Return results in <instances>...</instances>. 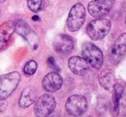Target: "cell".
I'll use <instances>...</instances> for the list:
<instances>
[{
  "instance_id": "7c38bea8",
  "label": "cell",
  "mask_w": 126,
  "mask_h": 117,
  "mask_svg": "<svg viewBox=\"0 0 126 117\" xmlns=\"http://www.w3.org/2000/svg\"><path fill=\"white\" fill-rule=\"evenodd\" d=\"M69 68L74 74L78 76H83L89 71V65L82 57L73 56L70 58L68 61Z\"/></svg>"
},
{
  "instance_id": "44dd1931",
  "label": "cell",
  "mask_w": 126,
  "mask_h": 117,
  "mask_svg": "<svg viewBox=\"0 0 126 117\" xmlns=\"http://www.w3.org/2000/svg\"><path fill=\"white\" fill-rule=\"evenodd\" d=\"M125 24H126V18H125Z\"/></svg>"
},
{
  "instance_id": "5bb4252c",
  "label": "cell",
  "mask_w": 126,
  "mask_h": 117,
  "mask_svg": "<svg viewBox=\"0 0 126 117\" xmlns=\"http://www.w3.org/2000/svg\"><path fill=\"white\" fill-rule=\"evenodd\" d=\"M36 99V90L33 87H26L22 90L19 100V105L22 108H28L34 102Z\"/></svg>"
},
{
  "instance_id": "ac0fdd59",
  "label": "cell",
  "mask_w": 126,
  "mask_h": 117,
  "mask_svg": "<svg viewBox=\"0 0 126 117\" xmlns=\"http://www.w3.org/2000/svg\"><path fill=\"white\" fill-rule=\"evenodd\" d=\"M43 0H28V6L32 11L37 12L41 10Z\"/></svg>"
},
{
  "instance_id": "3957f363",
  "label": "cell",
  "mask_w": 126,
  "mask_h": 117,
  "mask_svg": "<svg viewBox=\"0 0 126 117\" xmlns=\"http://www.w3.org/2000/svg\"><path fill=\"white\" fill-rule=\"evenodd\" d=\"M82 58L91 66L100 69L103 65V54L97 46L92 43H85L82 47Z\"/></svg>"
},
{
  "instance_id": "4fadbf2b",
  "label": "cell",
  "mask_w": 126,
  "mask_h": 117,
  "mask_svg": "<svg viewBox=\"0 0 126 117\" xmlns=\"http://www.w3.org/2000/svg\"><path fill=\"white\" fill-rule=\"evenodd\" d=\"M14 32L15 23L13 22L9 21L0 25V51L6 47Z\"/></svg>"
},
{
  "instance_id": "8fae6325",
  "label": "cell",
  "mask_w": 126,
  "mask_h": 117,
  "mask_svg": "<svg viewBox=\"0 0 126 117\" xmlns=\"http://www.w3.org/2000/svg\"><path fill=\"white\" fill-rule=\"evenodd\" d=\"M63 78L57 72H50L45 76L42 81V86L47 92H55L61 88Z\"/></svg>"
},
{
  "instance_id": "e0dca14e",
  "label": "cell",
  "mask_w": 126,
  "mask_h": 117,
  "mask_svg": "<svg viewBox=\"0 0 126 117\" xmlns=\"http://www.w3.org/2000/svg\"><path fill=\"white\" fill-rule=\"evenodd\" d=\"M37 70V63L34 60H30L24 65L23 72L26 75H33Z\"/></svg>"
},
{
  "instance_id": "2e32d148",
  "label": "cell",
  "mask_w": 126,
  "mask_h": 117,
  "mask_svg": "<svg viewBox=\"0 0 126 117\" xmlns=\"http://www.w3.org/2000/svg\"><path fill=\"white\" fill-rule=\"evenodd\" d=\"M124 94V88L119 84H115L113 86V96H112V111L115 116H118L119 113V104L121 102L122 97Z\"/></svg>"
},
{
  "instance_id": "d6986e66",
  "label": "cell",
  "mask_w": 126,
  "mask_h": 117,
  "mask_svg": "<svg viewBox=\"0 0 126 117\" xmlns=\"http://www.w3.org/2000/svg\"><path fill=\"white\" fill-rule=\"evenodd\" d=\"M7 106H8V102L6 99H0V114L4 112Z\"/></svg>"
},
{
  "instance_id": "7a4b0ae2",
  "label": "cell",
  "mask_w": 126,
  "mask_h": 117,
  "mask_svg": "<svg viewBox=\"0 0 126 117\" xmlns=\"http://www.w3.org/2000/svg\"><path fill=\"white\" fill-rule=\"evenodd\" d=\"M21 80L18 72H13L0 77V99H6L17 88Z\"/></svg>"
},
{
  "instance_id": "5b68a950",
  "label": "cell",
  "mask_w": 126,
  "mask_h": 117,
  "mask_svg": "<svg viewBox=\"0 0 126 117\" xmlns=\"http://www.w3.org/2000/svg\"><path fill=\"white\" fill-rule=\"evenodd\" d=\"M56 108V101L54 97L48 94L42 95L35 102L34 114L39 117L48 116Z\"/></svg>"
},
{
  "instance_id": "9c48e42d",
  "label": "cell",
  "mask_w": 126,
  "mask_h": 117,
  "mask_svg": "<svg viewBox=\"0 0 126 117\" xmlns=\"http://www.w3.org/2000/svg\"><path fill=\"white\" fill-rule=\"evenodd\" d=\"M53 47L55 51L59 54H69L73 50L74 41L68 35L61 34L58 35L53 41Z\"/></svg>"
},
{
  "instance_id": "277c9868",
  "label": "cell",
  "mask_w": 126,
  "mask_h": 117,
  "mask_svg": "<svg viewBox=\"0 0 126 117\" xmlns=\"http://www.w3.org/2000/svg\"><path fill=\"white\" fill-rule=\"evenodd\" d=\"M86 10L81 3H76L71 8L67 19L68 29L72 32H76L82 27L85 21Z\"/></svg>"
},
{
  "instance_id": "7402d4cb",
  "label": "cell",
  "mask_w": 126,
  "mask_h": 117,
  "mask_svg": "<svg viewBox=\"0 0 126 117\" xmlns=\"http://www.w3.org/2000/svg\"><path fill=\"white\" fill-rule=\"evenodd\" d=\"M0 14H1V13H0Z\"/></svg>"
},
{
  "instance_id": "6da1fadb",
  "label": "cell",
  "mask_w": 126,
  "mask_h": 117,
  "mask_svg": "<svg viewBox=\"0 0 126 117\" xmlns=\"http://www.w3.org/2000/svg\"><path fill=\"white\" fill-rule=\"evenodd\" d=\"M111 21L107 18L100 17L91 21L87 26V34L93 40H100L106 36L111 29Z\"/></svg>"
},
{
  "instance_id": "9a60e30c",
  "label": "cell",
  "mask_w": 126,
  "mask_h": 117,
  "mask_svg": "<svg viewBox=\"0 0 126 117\" xmlns=\"http://www.w3.org/2000/svg\"><path fill=\"white\" fill-rule=\"evenodd\" d=\"M114 74L111 70H104L99 76V81L104 89L106 90H110L114 86Z\"/></svg>"
},
{
  "instance_id": "ba28073f",
  "label": "cell",
  "mask_w": 126,
  "mask_h": 117,
  "mask_svg": "<svg viewBox=\"0 0 126 117\" xmlns=\"http://www.w3.org/2000/svg\"><path fill=\"white\" fill-rule=\"evenodd\" d=\"M126 55V33L118 36L113 43L110 52V60L112 64H118Z\"/></svg>"
},
{
  "instance_id": "8992f818",
  "label": "cell",
  "mask_w": 126,
  "mask_h": 117,
  "mask_svg": "<svg viewBox=\"0 0 126 117\" xmlns=\"http://www.w3.org/2000/svg\"><path fill=\"white\" fill-rule=\"evenodd\" d=\"M67 112L74 116L83 115L88 109V102L83 96L74 95L68 98L65 104Z\"/></svg>"
},
{
  "instance_id": "ffe728a7",
  "label": "cell",
  "mask_w": 126,
  "mask_h": 117,
  "mask_svg": "<svg viewBox=\"0 0 126 117\" xmlns=\"http://www.w3.org/2000/svg\"><path fill=\"white\" fill-rule=\"evenodd\" d=\"M5 0H0V3H3V2H4Z\"/></svg>"
},
{
  "instance_id": "30bf717a",
  "label": "cell",
  "mask_w": 126,
  "mask_h": 117,
  "mask_svg": "<svg viewBox=\"0 0 126 117\" xmlns=\"http://www.w3.org/2000/svg\"><path fill=\"white\" fill-rule=\"evenodd\" d=\"M15 23V31L17 32L20 35H22L27 41L33 47L38 44V38L35 33H33V30L29 28V26L24 21L18 20Z\"/></svg>"
},
{
  "instance_id": "52a82bcc",
  "label": "cell",
  "mask_w": 126,
  "mask_h": 117,
  "mask_svg": "<svg viewBox=\"0 0 126 117\" xmlns=\"http://www.w3.org/2000/svg\"><path fill=\"white\" fill-rule=\"evenodd\" d=\"M113 0H93L88 5V10L92 17H103L106 16L112 7Z\"/></svg>"
}]
</instances>
